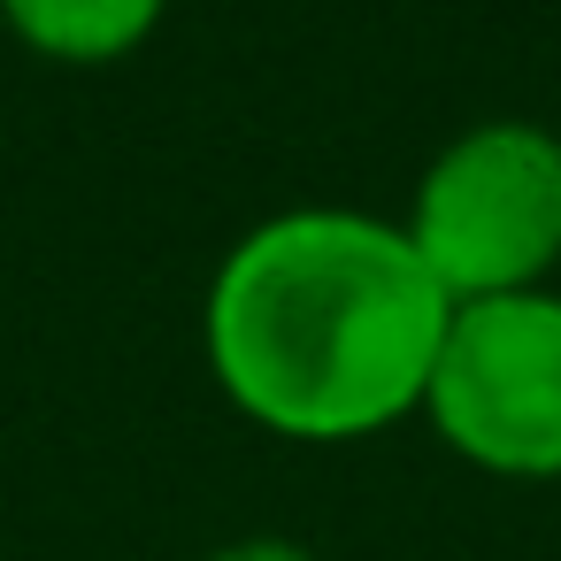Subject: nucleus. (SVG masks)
I'll return each mask as SVG.
<instances>
[{
  "instance_id": "obj_1",
  "label": "nucleus",
  "mask_w": 561,
  "mask_h": 561,
  "mask_svg": "<svg viewBox=\"0 0 561 561\" xmlns=\"http://www.w3.org/2000/svg\"><path fill=\"white\" fill-rule=\"evenodd\" d=\"M454 300L400 224L285 208L208 277L201 346L216 392L270 438L354 446L423 415Z\"/></svg>"
},
{
  "instance_id": "obj_2",
  "label": "nucleus",
  "mask_w": 561,
  "mask_h": 561,
  "mask_svg": "<svg viewBox=\"0 0 561 561\" xmlns=\"http://www.w3.org/2000/svg\"><path fill=\"white\" fill-rule=\"evenodd\" d=\"M446 300L546 293L561 270V139L523 116H492L431 154L400 216Z\"/></svg>"
},
{
  "instance_id": "obj_3",
  "label": "nucleus",
  "mask_w": 561,
  "mask_h": 561,
  "mask_svg": "<svg viewBox=\"0 0 561 561\" xmlns=\"http://www.w3.org/2000/svg\"><path fill=\"white\" fill-rule=\"evenodd\" d=\"M423 415L469 469L561 484V293L461 300Z\"/></svg>"
},
{
  "instance_id": "obj_4",
  "label": "nucleus",
  "mask_w": 561,
  "mask_h": 561,
  "mask_svg": "<svg viewBox=\"0 0 561 561\" xmlns=\"http://www.w3.org/2000/svg\"><path fill=\"white\" fill-rule=\"evenodd\" d=\"M162 16L170 0H0V24L39 62H62V70H108L139 55Z\"/></svg>"
},
{
  "instance_id": "obj_5",
  "label": "nucleus",
  "mask_w": 561,
  "mask_h": 561,
  "mask_svg": "<svg viewBox=\"0 0 561 561\" xmlns=\"http://www.w3.org/2000/svg\"><path fill=\"white\" fill-rule=\"evenodd\" d=\"M201 561H316V553L293 546V538H231V546H216V553H201Z\"/></svg>"
}]
</instances>
